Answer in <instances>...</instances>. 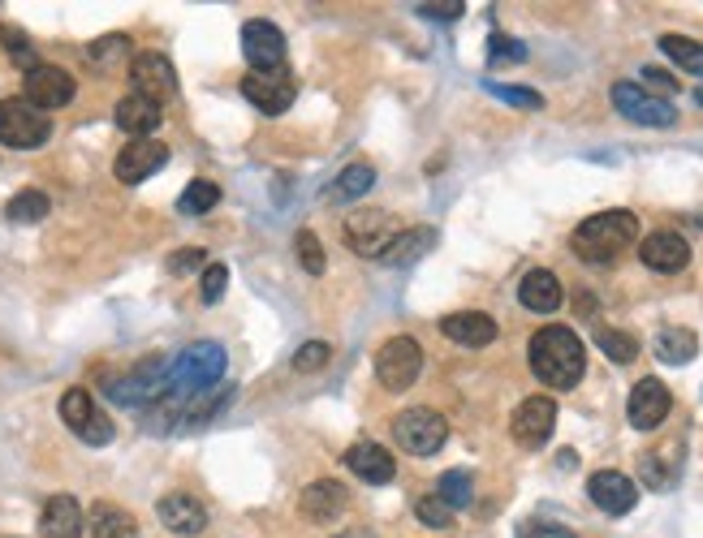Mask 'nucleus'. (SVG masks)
I'll list each match as a JSON object with an SVG mask.
<instances>
[{"label": "nucleus", "mask_w": 703, "mask_h": 538, "mask_svg": "<svg viewBox=\"0 0 703 538\" xmlns=\"http://www.w3.org/2000/svg\"><path fill=\"white\" fill-rule=\"evenodd\" d=\"M397 233H402V228H397L393 212H380V208L354 212L350 220H346V228H342L346 246H350L354 254H362V259H380V254L393 246Z\"/></svg>", "instance_id": "nucleus-7"}, {"label": "nucleus", "mask_w": 703, "mask_h": 538, "mask_svg": "<svg viewBox=\"0 0 703 538\" xmlns=\"http://www.w3.org/2000/svg\"><path fill=\"white\" fill-rule=\"evenodd\" d=\"M39 530H44V538H78L87 530V517L74 496H52L39 513Z\"/></svg>", "instance_id": "nucleus-24"}, {"label": "nucleus", "mask_w": 703, "mask_h": 538, "mask_svg": "<svg viewBox=\"0 0 703 538\" xmlns=\"http://www.w3.org/2000/svg\"><path fill=\"white\" fill-rule=\"evenodd\" d=\"M415 513H419V522H423V526H436V530L454 526V509H449L445 500H436V496L419 500V504H415Z\"/></svg>", "instance_id": "nucleus-40"}, {"label": "nucleus", "mask_w": 703, "mask_h": 538, "mask_svg": "<svg viewBox=\"0 0 703 538\" xmlns=\"http://www.w3.org/2000/svg\"><path fill=\"white\" fill-rule=\"evenodd\" d=\"M294 250H298V263H303L311 276H324L329 259H324V246H320V237H316L311 228H303V233L294 237Z\"/></svg>", "instance_id": "nucleus-36"}, {"label": "nucleus", "mask_w": 703, "mask_h": 538, "mask_svg": "<svg viewBox=\"0 0 703 538\" xmlns=\"http://www.w3.org/2000/svg\"><path fill=\"white\" fill-rule=\"evenodd\" d=\"M419 371H423V349H419L415 336H393V340L380 345V353H375V379H380V388L406 392V388H415Z\"/></svg>", "instance_id": "nucleus-6"}, {"label": "nucleus", "mask_w": 703, "mask_h": 538, "mask_svg": "<svg viewBox=\"0 0 703 538\" xmlns=\"http://www.w3.org/2000/svg\"><path fill=\"white\" fill-rule=\"evenodd\" d=\"M48 138H52V116L48 112L26 104L22 96L0 100V147H9V151H35Z\"/></svg>", "instance_id": "nucleus-4"}, {"label": "nucleus", "mask_w": 703, "mask_h": 538, "mask_svg": "<svg viewBox=\"0 0 703 538\" xmlns=\"http://www.w3.org/2000/svg\"><path fill=\"white\" fill-rule=\"evenodd\" d=\"M522 538H575L570 530H562V526H527Z\"/></svg>", "instance_id": "nucleus-48"}, {"label": "nucleus", "mask_w": 703, "mask_h": 538, "mask_svg": "<svg viewBox=\"0 0 703 538\" xmlns=\"http://www.w3.org/2000/svg\"><path fill=\"white\" fill-rule=\"evenodd\" d=\"M225 289H230V267H225V263H208V267H203V280H199L203 302L217 306V302L225 298Z\"/></svg>", "instance_id": "nucleus-38"}, {"label": "nucleus", "mask_w": 703, "mask_h": 538, "mask_svg": "<svg viewBox=\"0 0 703 538\" xmlns=\"http://www.w3.org/2000/svg\"><path fill=\"white\" fill-rule=\"evenodd\" d=\"M661 52H665L678 70H687L691 78H703V43L700 39H687V35H661Z\"/></svg>", "instance_id": "nucleus-31"}, {"label": "nucleus", "mask_w": 703, "mask_h": 538, "mask_svg": "<svg viewBox=\"0 0 703 538\" xmlns=\"http://www.w3.org/2000/svg\"><path fill=\"white\" fill-rule=\"evenodd\" d=\"M74 91H78V83H74V74L61 70V65H35V70L22 78V100L35 104L39 112L65 108L74 100Z\"/></svg>", "instance_id": "nucleus-12"}, {"label": "nucleus", "mask_w": 703, "mask_h": 538, "mask_svg": "<svg viewBox=\"0 0 703 538\" xmlns=\"http://www.w3.org/2000/svg\"><path fill=\"white\" fill-rule=\"evenodd\" d=\"M613 108L634 125H656V129L678 125V108L669 100H661V96H648L639 83H617L613 87Z\"/></svg>", "instance_id": "nucleus-11"}, {"label": "nucleus", "mask_w": 703, "mask_h": 538, "mask_svg": "<svg viewBox=\"0 0 703 538\" xmlns=\"http://www.w3.org/2000/svg\"><path fill=\"white\" fill-rule=\"evenodd\" d=\"M639 87H643L648 96H652V91H665V96H669V91H678V78H669L665 70H652V65H648V70H643V83H639Z\"/></svg>", "instance_id": "nucleus-47"}, {"label": "nucleus", "mask_w": 703, "mask_h": 538, "mask_svg": "<svg viewBox=\"0 0 703 538\" xmlns=\"http://www.w3.org/2000/svg\"><path fill=\"white\" fill-rule=\"evenodd\" d=\"M432 246H436V228H428V224H419V228H402V233L393 237V246L380 254V263H384V267H410V263H415V259H423Z\"/></svg>", "instance_id": "nucleus-26"}, {"label": "nucleus", "mask_w": 703, "mask_h": 538, "mask_svg": "<svg viewBox=\"0 0 703 538\" xmlns=\"http://www.w3.org/2000/svg\"><path fill=\"white\" fill-rule=\"evenodd\" d=\"M242 96L259 108L263 116H281V112H289V104H294L298 83H294L289 70H276V74H246V78H242Z\"/></svg>", "instance_id": "nucleus-15"}, {"label": "nucleus", "mask_w": 703, "mask_h": 538, "mask_svg": "<svg viewBox=\"0 0 703 538\" xmlns=\"http://www.w3.org/2000/svg\"><path fill=\"white\" fill-rule=\"evenodd\" d=\"M393 439H397V448L410 452V456H432V452L445 448L449 423H445L436 410L415 405V410H402V414L393 418Z\"/></svg>", "instance_id": "nucleus-5"}, {"label": "nucleus", "mask_w": 703, "mask_h": 538, "mask_svg": "<svg viewBox=\"0 0 703 538\" xmlns=\"http://www.w3.org/2000/svg\"><path fill=\"white\" fill-rule=\"evenodd\" d=\"M217 203H221V186H217V182H208V177H199V182H190V186L182 190L177 212H182V215H203V212H212Z\"/></svg>", "instance_id": "nucleus-33"}, {"label": "nucleus", "mask_w": 703, "mask_h": 538, "mask_svg": "<svg viewBox=\"0 0 703 538\" xmlns=\"http://www.w3.org/2000/svg\"><path fill=\"white\" fill-rule=\"evenodd\" d=\"M634 237H639V215L626 212V208H613V212L587 215L583 224L575 228V237H570V250H575L583 263L604 267V263H613L626 246H634Z\"/></svg>", "instance_id": "nucleus-2"}, {"label": "nucleus", "mask_w": 703, "mask_h": 538, "mask_svg": "<svg viewBox=\"0 0 703 538\" xmlns=\"http://www.w3.org/2000/svg\"><path fill=\"white\" fill-rule=\"evenodd\" d=\"M346 465H350L354 478H362V483H371V487H384V483H393V474H397V461L388 456V448H380V443H371V439L346 448Z\"/></svg>", "instance_id": "nucleus-23"}, {"label": "nucleus", "mask_w": 703, "mask_h": 538, "mask_svg": "<svg viewBox=\"0 0 703 538\" xmlns=\"http://www.w3.org/2000/svg\"><path fill=\"white\" fill-rule=\"evenodd\" d=\"M669 410H674V397H669V388H665L656 375H648V379H639V384L630 388L626 418H630V427L634 430H656L665 418H669Z\"/></svg>", "instance_id": "nucleus-16"}, {"label": "nucleus", "mask_w": 703, "mask_h": 538, "mask_svg": "<svg viewBox=\"0 0 703 538\" xmlns=\"http://www.w3.org/2000/svg\"><path fill=\"white\" fill-rule=\"evenodd\" d=\"M488 91H492L496 100H505V104L527 108V112H540V108H544V96H540V91H527V87H501V83H488Z\"/></svg>", "instance_id": "nucleus-39"}, {"label": "nucleus", "mask_w": 703, "mask_h": 538, "mask_svg": "<svg viewBox=\"0 0 703 538\" xmlns=\"http://www.w3.org/2000/svg\"><path fill=\"white\" fill-rule=\"evenodd\" d=\"M242 57H246L250 74H276V70H285V35H281V26H272L263 17H250L242 26Z\"/></svg>", "instance_id": "nucleus-9"}, {"label": "nucleus", "mask_w": 703, "mask_h": 538, "mask_svg": "<svg viewBox=\"0 0 703 538\" xmlns=\"http://www.w3.org/2000/svg\"><path fill=\"white\" fill-rule=\"evenodd\" d=\"M639 470H643V483H648V487H656V491H665V487L674 483V474L665 470L661 452H643V456H639Z\"/></svg>", "instance_id": "nucleus-43"}, {"label": "nucleus", "mask_w": 703, "mask_h": 538, "mask_svg": "<svg viewBox=\"0 0 703 538\" xmlns=\"http://www.w3.org/2000/svg\"><path fill=\"white\" fill-rule=\"evenodd\" d=\"M87 526H91V538H138L134 517H130L125 509H118V504H109V500H100V504L91 509Z\"/></svg>", "instance_id": "nucleus-30"}, {"label": "nucleus", "mask_w": 703, "mask_h": 538, "mask_svg": "<svg viewBox=\"0 0 703 538\" xmlns=\"http://www.w3.org/2000/svg\"><path fill=\"white\" fill-rule=\"evenodd\" d=\"M113 121H118L125 134H134V138H151L160 129L164 112H160V104H151V100H143V96L130 91L118 104V112H113Z\"/></svg>", "instance_id": "nucleus-27"}, {"label": "nucleus", "mask_w": 703, "mask_h": 538, "mask_svg": "<svg viewBox=\"0 0 703 538\" xmlns=\"http://www.w3.org/2000/svg\"><path fill=\"white\" fill-rule=\"evenodd\" d=\"M695 353H700V336L691 327H661V336H656V358L661 362L687 366Z\"/></svg>", "instance_id": "nucleus-29"}, {"label": "nucleus", "mask_w": 703, "mask_h": 538, "mask_svg": "<svg viewBox=\"0 0 703 538\" xmlns=\"http://www.w3.org/2000/svg\"><path fill=\"white\" fill-rule=\"evenodd\" d=\"M419 9V17H441V22H454V17H462V0H441V4H415Z\"/></svg>", "instance_id": "nucleus-46"}, {"label": "nucleus", "mask_w": 703, "mask_h": 538, "mask_svg": "<svg viewBox=\"0 0 703 538\" xmlns=\"http://www.w3.org/2000/svg\"><path fill=\"white\" fill-rule=\"evenodd\" d=\"M639 259H643V267H652L661 276H674V272H682L691 263V241L682 233H674V228H656V233H648L639 241Z\"/></svg>", "instance_id": "nucleus-18"}, {"label": "nucleus", "mask_w": 703, "mask_h": 538, "mask_svg": "<svg viewBox=\"0 0 703 538\" xmlns=\"http://www.w3.org/2000/svg\"><path fill=\"white\" fill-rule=\"evenodd\" d=\"M130 52V35H104V39H96L91 48H87V57L96 61V65H104V61H118Z\"/></svg>", "instance_id": "nucleus-42"}, {"label": "nucleus", "mask_w": 703, "mask_h": 538, "mask_svg": "<svg viewBox=\"0 0 703 538\" xmlns=\"http://www.w3.org/2000/svg\"><path fill=\"white\" fill-rule=\"evenodd\" d=\"M595 345H600L613 362H621V366L634 362V353H639V340H634L630 331H617V327H600V331H595Z\"/></svg>", "instance_id": "nucleus-35"}, {"label": "nucleus", "mask_w": 703, "mask_h": 538, "mask_svg": "<svg viewBox=\"0 0 703 538\" xmlns=\"http://www.w3.org/2000/svg\"><path fill=\"white\" fill-rule=\"evenodd\" d=\"M0 39H4V52L17 61V65H26V74L39 65L35 61V52H30V43H26V35L22 30H13V26H0Z\"/></svg>", "instance_id": "nucleus-41"}, {"label": "nucleus", "mask_w": 703, "mask_h": 538, "mask_svg": "<svg viewBox=\"0 0 703 538\" xmlns=\"http://www.w3.org/2000/svg\"><path fill=\"white\" fill-rule=\"evenodd\" d=\"M492 61H527V48L518 39H505V35H492Z\"/></svg>", "instance_id": "nucleus-45"}, {"label": "nucleus", "mask_w": 703, "mask_h": 538, "mask_svg": "<svg viewBox=\"0 0 703 538\" xmlns=\"http://www.w3.org/2000/svg\"><path fill=\"white\" fill-rule=\"evenodd\" d=\"M164 164H169V147H164V142H156V138H134V142H125L118 151L113 173H118V182H125V186H138V182H147L151 173H160Z\"/></svg>", "instance_id": "nucleus-17"}, {"label": "nucleus", "mask_w": 703, "mask_h": 538, "mask_svg": "<svg viewBox=\"0 0 703 538\" xmlns=\"http://www.w3.org/2000/svg\"><path fill=\"white\" fill-rule=\"evenodd\" d=\"M208 263V254L199 250V246H186V250H177L173 259H169V272L173 276H186V272H195V267H203Z\"/></svg>", "instance_id": "nucleus-44"}, {"label": "nucleus", "mask_w": 703, "mask_h": 538, "mask_svg": "<svg viewBox=\"0 0 703 538\" xmlns=\"http://www.w3.org/2000/svg\"><path fill=\"white\" fill-rule=\"evenodd\" d=\"M333 538H367L362 530H342V535H333Z\"/></svg>", "instance_id": "nucleus-49"}, {"label": "nucleus", "mask_w": 703, "mask_h": 538, "mask_svg": "<svg viewBox=\"0 0 703 538\" xmlns=\"http://www.w3.org/2000/svg\"><path fill=\"white\" fill-rule=\"evenodd\" d=\"M225 375V349L217 340H195L186 345L169 366H164V397H190L203 388H217Z\"/></svg>", "instance_id": "nucleus-3"}, {"label": "nucleus", "mask_w": 703, "mask_h": 538, "mask_svg": "<svg viewBox=\"0 0 703 538\" xmlns=\"http://www.w3.org/2000/svg\"><path fill=\"white\" fill-rule=\"evenodd\" d=\"M527 358H531V375L544 388H575L587 371L583 340L570 327H562V323L540 327L531 336V345H527Z\"/></svg>", "instance_id": "nucleus-1"}, {"label": "nucleus", "mask_w": 703, "mask_h": 538, "mask_svg": "<svg viewBox=\"0 0 703 538\" xmlns=\"http://www.w3.org/2000/svg\"><path fill=\"white\" fill-rule=\"evenodd\" d=\"M587 496H591V504H595L600 513H608V517H621V513H630V509L639 504V487H634V478H626L621 470H595V474L587 478Z\"/></svg>", "instance_id": "nucleus-19"}, {"label": "nucleus", "mask_w": 703, "mask_h": 538, "mask_svg": "<svg viewBox=\"0 0 703 538\" xmlns=\"http://www.w3.org/2000/svg\"><path fill=\"white\" fill-rule=\"evenodd\" d=\"M61 423L74 430L83 443H91V448H104V443L113 439V423H109V414L91 401V392H87V388H70V392L61 397Z\"/></svg>", "instance_id": "nucleus-8"}, {"label": "nucleus", "mask_w": 703, "mask_h": 538, "mask_svg": "<svg viewBox=\"0 0 703 538\" xmlns=\"http://www.w3.org/2000/svg\"><path fill=\"white\" fill-rule=\"evenodd\" d=\"M441 331L454 340V345H467V349H483L496 340V320L483 315V311H458V315H445Z\"/></svg>", "instance_id": "nucleus-25"}, {"label": "nucleus", "mask_w": 703, "mask_h": 538, "mask_svg": "<svg viewBox=\"0 0 703 538\" xmlns=\"http://www.w3.org/2000/svg\"><path fill=\"white\" fill-rule=\"evenodd\" d=\"M346 504H350V496H346V487L337 483V478H316L303 496H298V513L307 517V522H333V517H342L346 513Z\"/></svg>", "instance_id": "nucleus-21"}, {"label": "nucleus", "mask_w": 703, "mask_h": 538, "mask_svg": "<svg viewBox=\"0 0 703 538\" xmlns=\"http://www.w3.org/2000/svg\"><path fill=\"white\" fill-rule=\"evenodd\" d=\"M436 500H445L449 509H470V500H474V483H470L467 470H449V474H441V483H436Z\"/></svg>", "instance_id": "nucleus-34"}, {"label": "nucleus", "mask_w": 703, "mask_h": 538, "mask_svg": "<svg viewBox=\"0 0 703 538\" xmlns=\"http://www.w3.org/2000/svg\"><path fill=\"white\" fill-rule=\"evenodd\" d=\"M375 186V168L371 164H346L337 177H333V186L324 190V203H354V199H362L367 190Z\"/></svg>", "instance_id": "nucleus-28"}, {"label": "nucleus", "mask_w": 703, "mask_h": 538, "mask_svg": "<svg viewBox=\"0 0 703 538\" xmlns=\"http://www.w3.org/2000/svg\"><path fill=\"white\" fill-rule=\"evenodd\" d=\"M48 212H52V203H48L44 190H17V195L9 199V208H4V215H9L13 224H39Z\"/></svg>", "instance_id": "nucleus-32"}, {"label": "nucleus", "mask_w": 703, "mask_h": 538, "mask_svg": "<svg viewBox=\"0 0 703 538\" xmlns=\"http://www.w3.org/2000/svg\"><path fill=\"white\" fill-rule=\"evenodd\" d=\"M130 78H134V96H143L151 104H164L177 96V70L160 52H138L130 65Z\"/></svg>", "instance_id": "nucleus-14"}, {"label": "nucleus", "mask_w": 703, "mask_h": 538, "mask_svg": "<svg viewBox=\"0 0 703 538\" xmlns=\"http://www.w3.org/2000/svg\"><path fill=\"white\" fill-rule=\"evenodd\" d=\"M329 358H333V345H329V340H307V345L294 353V371H298V375L324 371V366H329Z\"/></svg>", "instance_id": "nucleus-37"}, {"label": "nucleus", "mask_w": 703, "mask_h": 538, "mask_svg": "<svg viewBox=\"0 0 703 538\" xmlns=\"http://www.w3.org/2000/svg\"><path fill=\"white\" fill-rule=\"evenodd\" d=\"M164 366H169V362H143V366H134L130 375H121V379H113V384L104 388L109 401H118L125 410L156 405V401L164 397Z\"/></svg>", "instance_id": "nucleus-13"}, {"label": "nucleus", "mask_w": 703, "mask_h": 538, "mask_svg": "<svg viewBox=\"0 0 703 538\" xmlns=\"http://www.w3.org/2000/svg\"><path fill=\"white\" fill-rule=\"evenodd\" d=\"M553 427H557V401L553 397H527L514 418H509V435L518 448H544L553 439Z\"/></svg>", "instance_id": "nucleus-10"}, {"label": "nucleus", "mask_w": 703, "mask_h": 538, "mask_svg": "<svg viewBox=\"0 0 703 538\" xmlns=\"http://www.w3.org/2000/svg\"><path fill=\"white\" fill-rule=\"evenodd\" d=\"M518 302H522L531 315H553V311L566 302V289H562L557 272L531 267V272L522 276V285H518Z\"/></svg>", "instance_id": "nucleus-22"}, {"label": "nucleus", "mask_w": 703, "mask_h": 538, "mask_svg": "<svg viewBox=\"0 0 703 538\" xmlns=\"http://www.w3.org/2000/svg\"><path fill=\"white\" fill-rule=\"evenodd\" d=\"M156 517H160V526H164L169 535L195 538L208 530V509H203L195 496H186V491H169V496L156 504Z\"/></svg>", "instance_id": "nucleus-20"}]
</instances>
